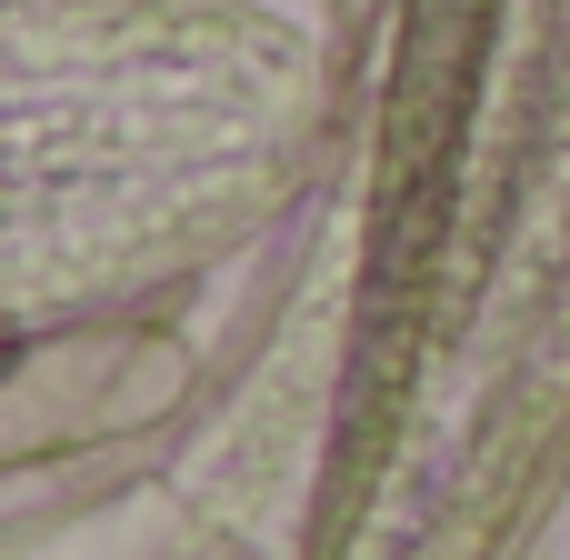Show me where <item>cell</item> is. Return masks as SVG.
I'll list each match as a JSON object with an SVG mask.
<instances>
[{
	"label": "cell",
	"instance_id": "1",
	"mask_svg": "<svg viewBox=\"0 0 570 560\" xmlns=\"http://www.w3.org/2000/svg\"><path fill=\"white\" fill-rule=\"evenodd\" d=\"M491 0H411L401 20V70H391V170H381V261L411 220V261L431 250V210L461 150V110H471V60H481Z\"/></svg>",
	"mask_w": 570,
	"mask_h": 560
}]
</instances>
